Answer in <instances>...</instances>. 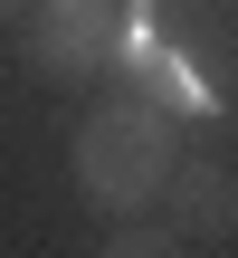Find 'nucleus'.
Instances as JSON below:
<instances>
[{"mask_svg": "<svg viewBox=\"0 0 238 258\" xmlns=\"http://www.w3.org/2000/svg\"><path fill=\"white\" fill-rule=\"evenodd\" d=\"M172 163H181V134H172V105L162 96H114L67 144V172H76L86 211H105V220H143L162 201Z\"/></svg>", "mask_w": 238, "mask_h": 258, "instance_id": "obj_1", "label": "nucleus"}, {"mask_svg": "<svg viewBox=\"0 0 238 258\" xmlns=\"http://www.w3.org/2000/svg\"><path fill=\"white\" fill-rule=\"evenodd\" d=\"M19 19H29V29H19V57H29L38 77H57V86L105 77L114 48H124V0H29Z\"/></svg>", "mask_w": 238, "mask_h": 258, "instance_id": "obj_2", "label": "nucleus"}, {"mask_svg": "<svg viewBox=\"0 0 238 258\" xmlns=\"http://www.w3.org/2000/svg\"><path fill=\"white\" fill-rule=\"evenodd\" d=\"M162 211H172L181 239H238V172L229 163H172Z\"/></svg>", "mask_w": 238, "mask_h": 258, "instance_id": "obj_3", "label": "nucleus"}, {"mask_svg": "<svg viewBox=\"0 0 238 258\" xmlns=\"http://www.w3.org/2000/svg\"><path fill=\"white\" fill-rule=\"evenodd\" d=\"M181 249H191V239H181L172 220H114V239L95 258H181Z\"/></svg>", "mask_w": 238, "mask_h": 258, "instance_id": "obj_4", "label": "nucleus"}, {"mask_svg": "<svg viewBox=\"0 0 238 258\" xmlns=\"http://www.w3.org/2000/svg\"><path fill=\"white\" fill-rule=\"evenodd\" d=\"M10 10H29V0H0V19H10Z\"/></svg>", "mask_w": 238, "mask_h": 258, "instance_id": "obj_5", "label": "nucleus"}]
</instances>
